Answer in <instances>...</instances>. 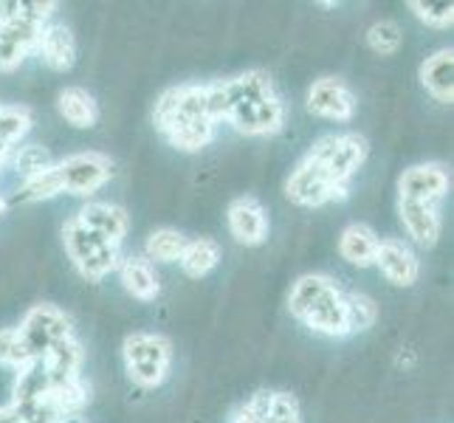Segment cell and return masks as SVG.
Here are the masks:
<instances>
[{
    "instance_id": "603a6c76",
    "label": "cell",
    "mask_w": 454,
    "mask_h": 423,
    "mask_svg": "<svg viewBox=\"0 0 454 423\" xmlns=\"http://www.w3.org/2000/svg\"><path fill=\"white\" fill-rule=\"evenodd\" d=\"M57 195H62V181H59L57 164H49L45 169L35 172V176H26L18 195L12 200L14 203H37V200H49Z\"/></svg>"
},
{
    "instance_id": "6da1fadb",
    "label": "cell",
    "mask_w": 454,
    "mask_h": 423,
    "mask_svg": "<svg viewBox=\"0 0 454 423\" xmlns=\"http://www.w3.org/2000/svg\"><path fill=\"white\" fill-rule=\"evenodd\" d=\"M367 159V138L358 133L322 136L286 181V195L296 207H325L348 198L350 178Z\"/></svg>"
},
{
    "instance_id": "30bf717a",
    "label": "cell",
    "mask_w": 454,
    "mask_h": 423,
    "mask_svg": "<svg viewBox=\"0 0 454 423\" xmlns=\"http://www.w3.org/2000/svg\"><path fill=\"white\" fill-rule=\"evenodd\" d=\"M308 111L322 119L350 121L356 114V97L339 76H322L308 90Z\"/></svg>"
},
{
    "instance_id": "3957f363",
    "label": "cell",
    "mask_w": 454,
    "mask_h": 423,
    "mask_svg": "<svg viewBox=\"0 0 454 423\" xmlns=\"http://www.w3.org/2000/svg\"><path fill=\"white\" fill-rule=\"evenodd\" d=\"M155 128L172 147L198 153L215 138L217 121L209 105V85H178L161 93L155 102Z\"/></svg>"
},
{
    "instance_id": "2e32d148",
    "label": "cell",
    "mask_w": 454,
    "mask_h": 423,
    "mask_svg": "<svg viewBox=\"0 0 454 423\" xmlns=\"http://www.w3.org/2000/svg\"><path fill=\"white\" fill-rule=\"evenodd\" d=\"M420 85H424L434 102H454V51L441 49L420 62Z\"/></svg>"
},
{
    "instance_id": "f1b7e54d",
    "label": "cell",
    "mask_w": 454,
    "mask_h": 423,
    "mask_svg": "<svg viewBox=\"0 0 454 423\" xmlns=\"http://www.w3.org/2000/svg\"><path fill=\"white\" fill-rule=\"evenodd\" d=\"M406 9H410L420 23H427L432 28H449L454 23L451 6H432V4H420V0H410Z\"/></svg>"
},
{
    "instance_id": "d6986e66",
    "label": "cell",
    "mask_w": 454,
    "mask_h": 423,
    "mask_svg": "<svg viewBox=\"0 0 454 423\" xmlns=\"http://www.w3.org/2000/svg\"><path fill=\"white\" fill-rule=\"evenodd\" d=\"M381 238L372 231V226L367 223H350L341 231L339 238V255L348 260L350 265H358V269H367V265L375 262V252H379Z\"/></svg>"
},
{
    "instance_id": "ba28073f",
    "label": "cell",
    "mask_w": 454,
    "mask_h": 423,
    "mask_svg": "<svg viewBox=\"0 0 454 423\" xmlns=\"http://www.w3.org/2000/svg\"><path fill=\"white\" fill-rule=\"evenodd\" d=\"M62 192L68 195H93L111 181L114 161L102 153H76L66 161H57Z\"/></svg>"
},
{
    "instance_id": "7402d4cb",
    "label": "cell",
    "mask_w": 454,
    "mask_h": 423,
    "mask_svg": "<svg viewBox=\"0 0 454 423\" xmlns=\"http://www.w3.org/2000/svg\"><path fill=\"white\" fill-rule=\"evenodd\" d=\"M181 269L186 277H207L217 262H221V246L212 238H198V240H186L184 252L178 257Z\"/></svg>"
},
{
    "instance_id": "1f68e13d",
    "label": "cell",
    "mask_w": 454,
    "mask_h": 423,
    "mask_svg": "<svg viewBox=\"0 0 454 423\" xmlns=\"http://www.w3.org/2000/svg\"><path fill=\"white\" fill-rule=\"evenodd\" d=\"M271 396L269 389H260L252 398H248L238 415H234V423H265V415H269V406H271Z\"/></svg>"
},
{
    "instance_id": "7a4b0ae2",
    "label": "cell",
    "mask_w": 454,
    "mask_h": 423,
    "mask_svg": "<svg viewBox=\"0 0 454 423\" xmlns=\"http://www.w3.org/2000/svg\"><path fill=\"white\" fill-rule=\"evenodd\" d=\"M215 121H229L246 136H271L286 124V105L279 102L269 74L248 71L226 82L209 85Z\"/></svg>"
},
{
    "instance_id": "d4e9b609",
    "label": "cell",
    "mask_w": 454,
    "mask_h": 423,
    "mask_svg": "<svg viewBox=\"0 0 454 423\" xmlns=\"http://www.w3.org/2000/svg\"><path fill=\"white\" fill-rule=\"evenodd\" d=\"M184 246H186V238L181 231L176 229H155L150 238H147V246H145V252H147V260L153 262H176L184 252Z\"/></svg>"
},
{
    "instance_id": "4316f807",
    "label": "cell",
    "mask_w": 454,
    "mask_h": 423,
    "mask_svg": "<svg viewBox=\"0 0 454 423\" xmlns=\"http://www.w3.org/2000/svg\"><path fill=\"white\" fill-rule=\"evenodd\" d=\"M401 26L395 20H379L367 28V45L375 54H395L401 49Z\"/></svg>"
},
{
    "instance_id": "4dcf8cb0",
    "label": "cell",
    "mask_w": 454,
    "mask_h": 423,
    "mask_svg": "<svg viewBox=\"0 0 454 423\" xmlns=\"http://www.w3.org/2000/svg\"><path fill=\"white\" fill-rule=\"evenodd\" d=\"M265 423H302L296 398L291 393H274L269 415H265Z\"/></svg>"
},
{
    "instance_id": "8992f818",
    "label": "cell",
    "mask_w": 454,
    "mask_h": 423,
    "mask_svg": "<svg viewBox=\"0 0 454 423\" xmlns=\"http://www.w3.org/2000/svg\"><path fill=\"white\" fill-rule=\"evenodd\" d=\"M124 353V367H128V375L145 389L161 387L167 372H169V362H172V344L159 336V333H130L121 344Z\"/></svg>"
},
{
    "instance_id": "44dd1931",
    "label": "cell",
    "mask_w": 454,
    "mask_h": 423,
    "mask_svg": "<svg viewBox=\"0 0 454 423\" xmlns=\"http://www.w3.org/2000/svg\"><path fill=\"white\" fill-rule=\"evenodd\" d=\"M54 0H0V23L12 26H35L43 28L45 20L57 12Z\"/></svg>"
},
{
    "instance_id": "ffe728a7",
    "label": "cell",
    "mask_w": 454,
    "mask_h": 423,
    "mask_svg": "<svg viewBox=\"0 0 454 423\" xmlns=\"http://www.w3.org/2000/svg\"><path fill=\"white\" fill-rule=\"evenodd\" d=\"M57 111L59 116L66 119L71 128L76 130H88L93 128V124L99 121V107H97V99L90 97V93L85 88H66V90H59V97H57Z\"/></svg>"
},
{
    "instance_id": "52a82bcc",
    "label": "cell",
    "mask_w": 454,
    "mask_h": 423,
    "mask_svg": "<svg viewBox=\"0 0 454 423\" xmlns=\"http://www.w3.org/2000/svg\"><path fill=\"white\" fill-rule=\"evenodd\" d=\"M14 331H18V339L23 344L28 362L43 358L57 341L74 336L71 319L57 305H35L23 317L20 327H14Z\"/></svg>"
},
{
    "instance_id": "5bb4252c",
    "label": "cell",
    "mask_w": 454,
    "mask_h": 423,
    "mask_svg": "<svg viewBox=\"0 0 454 423\" xmlns=\"http://www.w3.org/2000/svg\"><path fill=\"white\" fill-rule=\"evenodd\" d=\"M43 62L51 71H71L76 62V40L68 26L62 23H45L40 28L37 49H35Z\"/></svg>"
},
{
    "instance_id": "7c38bea8",
    "label": "cell",
    "mask_w": 454,
    "mask_h": 423,
    "mask_svg": "<svg viewBox=\"0 0 454 423\" xmlns=\"http://www.w3.org/2000/svg\"><path fill=\"white\" fill-rule=\"evenodd\" d=\"M229 231L231 238L243 246H260L269 234V215H265L262 203L252 195L238 198L229 203Z\"/></svg>"
},
{
    "instance_id": "5b68a950",
    "label": "cell",
    "mask_w": 454,
    "mask_h": 423,
    "mask_svg": "<svg viewBox=\"0 0 454 423\" xmlns=\"http://www.w3.org/2000/svg\"><path fill=\"white\" fill-rule=\"evenodd\" d=\"M62 243H66V252L71 262L76 265V271L90 282H99L105 274L119 269V262H121V246L99 238L97 231L82 226L76 217H71V221L62 226Z\"/></svg>"
},
{
    "instance_id": "9c48e42d",
    "label": "cell",
    "mask_w": 454,
    "mask_h": 423,
    "mask_svg": "<svg viewBox=\"0 0 454 423\" xmlns=\"http://www.w3.org/2000/svg\"><path fill=\"white\" fill-rule=\"evenodd\" d=\"M451 186L449 169L443 164H415L401 172L398 178V198L401 200H418V203H434L443 200Z\"/></svg>"
},
{
    "instance_id": "8fae6325",
    "label": "cell",
    "mask_w": 454,
    "mask_h": 423,
    "mask_svg": "<svg viewBox=\"0 0 454 423\" xmlns=\"http://www.w3.org/2000/svg\"><path fill=\"white\" fill-rule=\"evenodd\" d=\"M372 265H379V271L398 288L415 286L418 277H420L418 255L403 240H395V238H387V240L379 243V252H375Z\"/></svg>"
},
{
    "instance_id": "ac0fdd59",
    "label": "cell",
    "mask_w": 454,
    "mask_h": 423,
    "mask_svg": "<svg viewBox=\"0 0 454 423\" xmlns=\"http://www.w3.org/2000/svg\"><path fill=\"white\" fill-rule=\"evenodd\" d=\"M119 277L124 291L133 294L142 302H153L161 294V279L147 257H124L119 262Z\"/></svg>"
},
{
    "instance_id": "83f0119b",
    "label": "cell",
    "mask_w": 454,
    "mask_h": 423,
    "mask_svg": "<svg viewBox=\"0 0 454 423\" xmlns=\"http://www.w3.org/2000/svg\"><path fill=\"white\" fill-rule=\"evenodd\" d=\"M9 159L14 161V167H18L20 172H23V178L26 176H35V172H40V169H45L49 164H54L51 161V155H49V150H43V147H37V145H28V147H14L12 153H9ZM6 159V161H9Z\"/></svg>"
},
{
    "instance_id": "e0dca14e",
    "label": "cell",
    "mask_w": 454,
    "mask_h": 423,
    "mask_svg": "<svg viewBox=\"0 0 454 423\" xmlns=\"http://www.w3.org/2000/svg\"><path fill=\"white\" fill-rule=\"evenodd\" d=\"M40 28L35 26H12L0 23V71H14L23 59L37 49Z\"/></svg>"
},
{
    "instance_id": "4fadbf2b",
    "label": "cell",
    "mask_w": 454,
    "mask_h": 423,
    "mask_svg": "<svg viewBox=\"0 0 454 423\" xmlns=\"http://www.w3.org/2000/svg\"><path fill=\"white\" fill-rule=\"evenodd\" d=\"M398 217H401L406 234H410V240L424 248H432L443 231L441 215H437L434 203H418V200L398 198Z\"/></svg>"
},
{
    "instance_id": "cb8c5ba5",
    "label": "cell",
    "mask_w": 454,
    "mask_h": 423,
    "mask_svg": "<svg viewBox=\"0 0 454 423\" xmlns=\"http://www.w3.org/2000/svg\"><path fill=\"white\" fill-rule=\"evenodd\" d=\"M31 111L23 105H0V147L14 150V145L31 130Z\"/></svg>"
},
{
    "instance_id": "9a60e30c",
    "label": "cell",
    "mask_w": 454,
    "mask_h": 423,
    "mask_svg": "<svg viewBox=\"0 0 454 423\" xmlns=\"http://www.w3.org/2000/svg\"><path fill=\"white\" fill-rule=\"evenodd\" d=\"M76 221H80L82 226H88L90 231H97L99 238L111 240V243H119L124 240V234H128V212H124L121 207H116V203H105V200H93V203H85V207L80 209V215H76Z\"/></svg>"
},
{
    "instance_id": "484cf974",
    "label": "cell",
    "mask_w": 454,
    "mask_h": 423,
    "mask_svg": "<svg viewBox=\"0 0 454 423\" xmlns=\"http://www.w3.org/2000/svg\"><path fill=\"white\" fill-rule=\"evenodd\" d=\"M344 308H348V333L370 331L379 319V305H375L367 294H344Z\"/></svg>"
},
{
    "instance_id": "f546056e",
    "label": "cell",
    "mask_w": 454,
    "mask_h": 423,
    "mask_svg": "<svg viewBox=\"0 0 454 423\" xmlns=\"http://www.w3.org/2000/svg\"><path fill=\"white\" fill-rule=\"evenodd\" d=\"M0 364L14 367V370H20V367L28 364V356H26V350H23V344H20L18 331H14V327L0 331Z\"/></svg>"
},
{
    "instance_id": "277c9868",
    "label": "cell",
    "mask_w": 454,
    "mask_h": 423,
    "mask_svg": "<svg viewBox=\"0 0 454 423\" xmlns=\"http://www.w3.org/2000/svg\"><path fill=\"white\" fill-rule=\"evenodd\" d=\"M288 308L296 319L322 336H348L344 291L327 274H305L296 279Z\"/></svg>"
}]
</instances>
